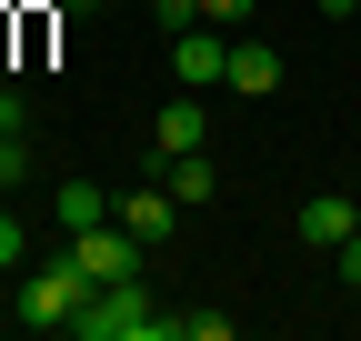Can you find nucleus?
<instances>
[{
    "mask_svg": "<svg viewBox=\"0 0 361 341\" xmlns=\"http://www.w3.org/2000/svg\"><path fill=\"white\" fill-rule=\"evenodd\" d=\"M161 321H171V311H151V291H141V281H101V291L80 302L71 341H161Z\"/></svg>",
    "mask_w": 361,
    "mask_h": 341,
    "instance_id": "obj_1",
    "label": "nucleus"
},
{
    "mask_svg": "<svg viewBox=\"0 0 361 341\" xmlns=\"http://www.w3.org/2000/svg\"><path fill=\"white\" fill-rule=\"evenodd\" d=\"M90 291H101V281H90V271L71 261V251H61V261H40V271H20V321H30V331H71Z\"/></svg>",
    "mask_w": 361,
    "mask_h": 341,
    "instance_id": "obj_2",
    "label": "nucleus"
},
{
    "mask_svg": "<svg viewBox=\"0 0 361 341\" xmlns=\"http://www.w3.org/2000/svg\"><path fill=\"white\" fill-rule=\"evenodd\" d=\"M171 80H180V91H221V80H231V40H221L211 20L171 30Z\"/></svg>",
    "mask_w": 361,
    "mask_h": 341,
    "instance_id": "obj_3",
    "label": "nucleus"
},
{
    "mask_svg": "<svg viewBox=\"0 0 361 341\" xmlns=\"http://www.w3.org/2000/svg\"><path fill=\"white\" fill-rule=\"evenodd\" d=\"M171 151H211V111H201V91H171V101H161V120H151V151H141V170H161Z\"/></svg>",
    "mask_w": 361,
    "mask_h": 341,
    "instance_id": "obj_4",
    "label": "nucleus"
},
{
    "mask_svg": "<svg viewBox=\"0 0 361 341\" xmlns=\"http://www.w3.org/2000/svg\"><path fill=\"white\" fill-rule=\"evenodd\" d=\"M71 261H80L90 281H141V231H111V221H90V231H71Z\"/></svg>",
    "mask_w": 361,
    "mask_h": 341,
    "instance_id": "obj_5",
    "label": "nucleus"
},
{
    "mask_svg": "<svg viewBox=\"0 0 361 341\" xmlns=\"http://www.w3.org/2000/svg\"><path fill=\"white\" fill-rule=\"evenodd\" d=\"M221 91L271 101V91H281V51H271V40H231V80H221Z\"/></svg>",
    "mask_w": 361,
    "mask_h": 341,
    "instance_id": "obj_6",
    "label": "nucleus"
},
{
    "mask_svg": "<svg viewBox=\"0 0 361 341\" xmlns=\"http://www.w3.org/2000/svg\"><path fill=\"white\" fill-rule=\"evenodd\" d=\"M171 211H180V201H171L161 181H141V191H121V201H111V221H121V231H141V241H161V231H171Z\"/></svg>",
    "mask_w": 361,
    "mask_h": 341,
    "instance_id": "obj_7",
    "label": "nucleus"
},
{
    "mask_svg": "<svg viewBox=\"0 0 361 341\" xmlns=\"http://www.w3.org/2000/svg\"><path fill=\"white\" fill-rule=\"evenodd\" d=\"M361 231V201H341V191H322V201H301V241H322V251H341Z\"/></svg>",
    "mask_w": 361,
    "mask_h": 341,
    "instance_id": "obj_8",
    "label": "nucleus"
},
{
    "mask_svg": "<svg viewBox=\"0 0 361 341\" xmlns=\"http://www.w3.org/2000/svg\"><path fill=\"white\" fill-rule=\"evenodd\" d=\"M151 181H161L171 201H211V191H221V170H211V151H171Z\"/></svg>",
    "mask_w": 361,
    "mask_h": 341,
    "instance_id": "obj_9",
    "label": "nucleus"
},
{
    "mask_svg": "<svg viewBox=\"0 0 361 341\" xmlns=\"http://www.w3.org/2000/svg\"><path fill=\"white\" fill-rule=\"evenodd\" d=\"M90 221H111V191L101 181H61V231H90Z\"/></svg>",
    "mask_w": 361,
    "mask_h": 341,
    "instance_id": "obj_10",
    "label": "nucleus"
},
{
    "mask_svg": "<svg viewBox=\"0 0 361 341\" xmlns=\"http://www.w3.org/2000/svg\"><path fill=\"white\" fill-rule=\"evenodd\" d=\"M161 341H231V311H171Z\"/></svg>",
    "mask_w": 361,
    "mask_h": 341,
    "instance_id": "obj_11",
    "label": "nucleus"
},
{
    "mask_svg": "<svg viewBox=\"0 0 361 341\" xmlns=\"http://www.w3.org/2000/svg\"><path fill=\"white\" fill-rule=\"evenodd\" d=\"M30 181V131H0V201Z\"/></svg>",
    "mask_w": 361,
    "mask_h": 341,
    "instance_id": "obj_12",
    "label": "nucleus"
},
{
    "mask_svg": "<svg viewBox=\"0 0 361 341\" xmlns=\"http://www.w3.org/2000/svg\"><path fill=\"white\" fill-rule=\"evenodd\" d=\"M20 251H30V231L11 221V201H0V271H20Z\"/></svg>",
    "mask_w": 361,
    "mask_h": 341,
    "instance_id": "obj_13",
    "label": "nucleus"
},
{
    "mask_svg": "<svg viewBox=\"0 0 361 341\" xmlns=\"http://www.w3.org/2000/svg\"><path fill=\"white\" fill-rule=\"evenodd\" d=\"M201 20H211V30H241V20H251V0H201Z\"/></svg>",
    "mask_w": 361,
    "mask_h": 341,
    "instance_id": "obj_14",
    "label": "nucleus"
},
{
    "mask_svg": "<svg viewBox=\"0 0 361 341\" xmlns=\"http://www.w3.org/2000/svg\"><path fill=\"white\" fill-rule=\"evenodd\" d=\"M331 271H341V281H351V291H361V231H351V241H341V251H331Z\"/></svg>",
    "mask_w": 361,
    "mask_h": 341,
    "instance_id": "obj_15",
    "label": "nucleus"
},
{
    "mask_svg": "<svg viewBox=\"0 0 361 341\" xmlns=\"http://www.w3.org/2000/svg\"><path fill=\"white\" fill-rule=\"evenodd\" d=\"M0 131H30V111H20V91H0Z\"/></svg>",
    "mask_w": 361,
    "mask_h": 341,
    "instance_id": "obj_16",
    "label": "nucleus"
},
{
    "mask_svg": "<svg viewBox=\"0 0 361 341\" xmlns=\"http://www.w3.org/2000/svg\"><path fill=\"white\" fill-rule=\"evenodd\" d=\"M311 11H322V20H351V11H361V0H311Z\"/></svg>",
    "mask_w": 361,
    "mask_h": 341,
    "instance_id": "obj_17",
    "label": "nucleus"
},
{
    "mask_svg": "<svg viewBox=\"0 0 361 341\" xmlns=\"http://www.w3.org/2000/svg\"><path fill=\"white\" fill-rule=\"evenodd\" d=\"M61 11H101V0H61Z\"/></svg>",
    "mask_w": 361,
    "mask_h": 341,
    "instance_id": "obj_18",
    "label": "nucleus"
}]
</instances>
